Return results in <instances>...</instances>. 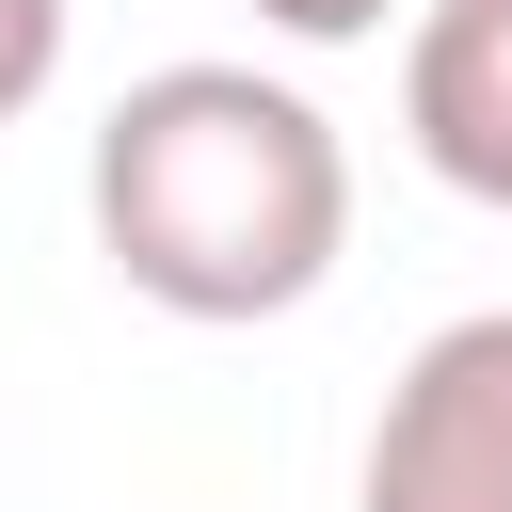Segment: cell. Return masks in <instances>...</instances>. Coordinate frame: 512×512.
Here are the masks:
<instances>
[{"instance_id": "1", "label": "cell", "mask_w": 512, "mask_h": 512, "mask_svg": "<svg viewBox=\"0 0 512 512\" xmlns=\"http://www.w3.org/2000/svg\"><path fill=\"white\" fill-rule=\"evenodd\" d=\"M96 256L160 320H288L352 256V144L304 80L160 64L96 128Z\"/></svg>"}, {"instance_id": "2", "label": "cell", "mask_w": 512, "mask_h": 512, "mask_svg": "<svg viewBox=\"0 0 512 512\" xmlns=\"http://www.w3.org/2000/svg\"><path fill=\"white\" fill-rule=\"evenodd\" d=\"M352 512H512V304L432 320L368 416Z\"/></svg>"}, {"instance_id": "3", "label": "cell", "mask_w": 512, "mask_h": 512, "mask_svg": "<svg viewBox=\"0 0 512 512\" xmlns=\"http://www.w3.org/2000/svg\"><path fill=\"white\" fill-rule=\"evenodd\" d=\"M400 144L464 208H512V0H432L400 32Z\"/></svg>"}, {"instance_id": "4", "label": "cell", "mask_w": 512, "mask_h": 512, "mask_svg": "<svg viewBox=\"0 0 512 512\" xmlns=\"http://www.w3.org/2000/svg\"><path fill=\"white\" fill-rule=\"evenodd\" d=\"M64 80V0H0V128Z\"/></svg>"}, {"instance_id": "5", "label": "cell", "mask_w": 512, "mask_h": 512, "mask_svg": "<svg viewBox=\"0 0 512 512\" xmlns=\"http://www.w3.org/2000/svg\"><path fill=\"white\" fill-rule=\"evenodd\" d=\"M400 0H256V32H288V48H368Z\"/></svg>"}]
</instances>
